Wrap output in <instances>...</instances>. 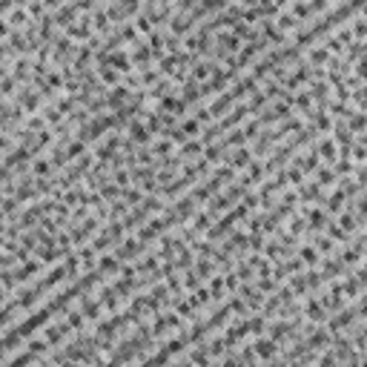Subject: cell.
Instances as JSON below:
<instances>
[{
    "label": "cell",
    "instance_id": "cell-1",
    "mask_svg": "<svg viewBox=\"0 0 367 367\" xmlns=\"http://www.w3.org/2000/svg\"><path fill=\"white\" fill-rule=\"evenodd\" d=\"M361 281H364V284H367V275H364V278H361Z\"/></svg>",
    "mask_w": 367,
    "mask_h": 367
}]
</instances>
